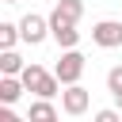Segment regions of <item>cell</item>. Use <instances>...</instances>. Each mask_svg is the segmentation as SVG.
<instances>
[{"mask_svg":"<svg viewBox=\"0 0 122 122\" xmlns=\"http://www.w3.org/2000/svg\"><path fill=\"white\" fill-rule=\"evenodd\" d=\"M53 72H57V80H61V84H80V76H84V53H80L76 46H72V50H65V53L57 57Z\"/></svg>","mask_w":122,"mask_h":122,"instance_id":"cell-1","label":"cell"},{"mask_svg":"<svg viewBox=\"0 0 122 122\" xmlns=\"http://www.w3.org/2000/svg\"><path fill=\"white\" fill-rule=\"evenodd\" d=\"M19 34H23V42H27V46H38V42H46V38H50V15L27 11V15L19 19Z\"/></svg>","mask_w":122,"mask_h":122,"instance_id":"cell-2","label":"cell"},{"mask_svg":"<svg viewBox=\"0 0 122 122\" xmlns=\"http://www.w3.org/2000/svg\"><path fill=\"white\" fill-rule=\"evenodd\" d=\"M92 42H95L99 50L122 46V23H118V19H99V23L92 27Z\"/></svg>","mask_w":122,"mask_h":122,"instance_id":"cell-3","label":"cell"},{"mask_svg":"<svg viewBox=\"0 0 122 122\" xmlns=\"http://www.w3.org/2000/svg\"><path fill=\"white\" fill-rule=\"evenodd\" d=\"M88 103H92L88 88H80V84H65V92H61V111H65V114L80 118V114L88 111Z\"/></svg>","mask_w":122,"mask_h":122,"instance_id":"cell-4","label":"cell"},{"mask_svg":"<svg viewBox=\"0 0 122 122\" xmlns=\"http://www.w3.org/2000/svg\"><path fill=\"white\" fill-rule=\"evenodd\" d=\"M50 38H53L61 50H72V46L80 42V30H76V23H61V19H50Z\"/></svg>","mask_w":122,"mask_h":122,"instance_id":"cell-5","label":"cell"},{"mask_svg":"<svg viewBox=\"0 0 122 122\" xmlns=\"http://www.w3.org/2000/svg\"><path fill=\"white\" fill-rule=\"evenodd\" d=\"M23 92H27L23 76H8V72H0V103H4V107L19 103V95H23Z\"/></svg>","mask_w":122,"mask_h":122,"instance_id":"cell-6","label":"cell"},{"mask_svg":"<svg viewBox=\"0 0 122 122\" xmlns=\"http://www.w3.org/2000/svg\"><path fill=\"white\" fill-rule=\"evenodd\" d=\"M80 15H84V0H57L50 11V19H61V23H80Z\"/></svg>","mask_w":122,"mask_h":122,"instance_id":"cell-7","label":"cell"},{"mask_svg":"<svg viewBox=\"0 0 122 122\" xmlns=\"http://www.w3.org/2000/svg\"><path fill=\"white\" fill-rule=\"evenodd\" d=\"M30 122H53L57 118V107L50 103V99H42V95H34V103H30V114H27Z\"/></svg>","mask_w":122,"mask_h":122,"instance_id":"cell-8","label":"cell"},{"mask_svg":"<svg viewBox=\"0 0 122 122\" xmlns=\"http://www.w3.org/2000/svg\"><path fill=\"white\" fill-rule=\"evenodd\" d=\"M27 65H23V57L15 53V50H0V72H8V76H19Z\"/></svg>","mask_w":122,"mask_h":122,"instance_id":"cell-9","label":"cell"},{"mask_svg":"<svg viewBox=\"0 0 122 122\" xmlns=\"http://www.w3.org/2000/svg\"><path fill=\"white\" fill-rule=\"evenodd\" d=\"M15 42H23L19 23H0V50H15Z\"/></svg>","mask_w":122,"mask_h":122,"instance_id":"cell-10","label":"cell"},{"mask_svg":"<svg viewBox=\"0 0 122 122\" xmlns=\"http://www.w3.org/2000/svg\"><path fill=\"white\" fill-rule=\"evenodd\" d=\"M107 92H111V95L122 92V65H114V69L107 72Z\"/></svg>","mask_w":122,"mask_h":122,"instance_id":"cell-11","label":"cell"},{"mask_svg":"<svg viewBox=\"0 0 122 122\" xmlns=\"http://www.w3.org/2000/svg\"><path fill=\"white\" fill-rule=\"evenodd\" d=\"M118 118H122L118 107H103V111H95V122H118Z\"/></svg>","mask_w":122,"mask_h":122,"instance_id":"cell-12","label":"cell"},{"mask_svg":"<svg viewBox=\"0 0 122 122\" xmlns=\"http://www.w3.org/2000/svg\"><path fill=\"white\" fill-rule=\"evenodd\" d=\"M114 107H118V111H122V92H114Z\"/></svg>","mask_w":122,"mask_h":122,"instance_id":"cell-13","label":"cell"},{"mask_svg":"<svg viewBox=\"0 0 122 122\" xmlns=\"http://www.w3.org/2000/svg\"><path fill=\"white\" fill-rule=\"evenodd\" d=\"M4 4H19V0H4Z\"/></svg>","mask_w":122,"mask_h":122,"instance_id":"cell-14","label":"cell"}]
</instances>
